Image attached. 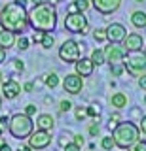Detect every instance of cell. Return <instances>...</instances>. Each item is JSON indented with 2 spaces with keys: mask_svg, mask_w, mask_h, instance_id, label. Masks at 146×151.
<instances>
[{
  "mask_svg": "<svg viewBox=\"0 0 146 151\" xmlns=\"http://www.w3.org/2000/svg\"><path fill=\"white\" fill-rule=\"evenodd\" d=\"M51 144V136L48 130H36L29 136V147L31 149H46Z\"/></svg>",
  "mask_w": 146,
  "mask_h": 151,
  "instance_id": "ba28073f",
  "label": "cell"
},
{
  "mask_svg": "<svg viewBox=\"0 0 146 151\" xmlns=\"http://www.w3.org/2000/svg\"><path fill=\"white\" fill-rule=\"evenodd\" d=\"M123 72V66H118V64H112V74L114 76H120Z\"/></svg>",
  "mask_w": 146,
  "mask_h": 151,
  "instance_id": "4dcf8cb0",
  "label": "cell"
},
{
  "mask_svg": "<svg viewBox=\"0 0 146 151\" xmlns=\"http://www.w3.org/2000/svg\"><path fill=\"white\" fill-rule=\"evenodd\" d=\"M42 2H44V0H32V4H34V6H36V4H42Z\"/></svg>",
  "mask_w": 146,
  "mask_h": 151,
  "instance_id": "bcb514c9",
  "label": "cell"
},
{
  "mask_svg": "<svg viewBox=\"0 0 146 151\" xmlns=\"http://www.w3.org/2000/svg\"><path fill=\"white\" fill-rule=\"evenodd\" d=\"M0 27L13 34H23L29 27V12L19 0H12L0 9Z\"/></svg>",
  "mask_w": 146,
  "mask_h": 151,
  "instance_id": "6da1fadb",
  "label": "cell"
},
{
  "mask_svg": "<svg viewBox=\"0 0 146 151\" xmlns=\"http://www.w3.org/2000/svg\"><path fill=\"white\" fill-rule=\"evenodd\" d=\"M93 38H95V42H105L106 40V30L105 28H97V30L93 32Z\"/></svg>",
  "mask_w": 146,
  "mask_h": 151,
  "instance_id": "d4e9b609",
  "label": "cell"
},
{
  "mask_svg": "<svg viewBox=\"0 0 146 151\" xmlns=\"http://www.w3.org/2000/svg\"><path fill=\"white\" fill-rule=\"evenodd\" d=\"M19 151H32V149L29 147V145H25V147H19Z\"/></svg>",
  "mask_w": 146,
  "mask_h": 151,
  "instance_id": "f6af8a7d",
  "label": "cell"
},
{
  "mask_svg": "<svg viewBox=\"0 0 146 151\" xmlns=\"http://www.w3.org/2000/svg\"><path fill=\"white\" fill-rule=\"evenodd\" d=\"M101 145H102V149H106V151H110L112 147H114V140H112V136H105L101 142Z\"/></svg>",
  "mask_w": 146,
  "mask_h": 151,
  "instance_id": "cb8c5ba5",
  "label": "cell"
},
{
  "mask_svg": "<svg viewBox=\"0 0 146 151\" xmlns=\"http://www.w3.org/2000/svg\"><path fill=\"white\" fill-rule=\"evenodd\" d=\"M53 117L51 115H48V113H44V115H40L38 119H36V127H38V130H51L53 129Z\"/></svg>",
  "mask_w": 146,
  "mask_h": 151,
  "instance_id": "e0dca14e",
  "label": "cell"
},
{
  "mask_svg": "<svg viewBox=\"0 0 146 151\" xmlns=\"http://www.w3.org/2000/svg\"><path fill=\"white\" fill-rule=\"evenodd\" d=\"M12 45H15V34L10 30H0V47L2 49H10Z\"/></svg>",
  "mask_w": 146,
  "mask_h": 151,
  "instance_id": "2e32d148",
  "label": "cell"
},
{
  "mask_svg": "<svg viewBox=\"0 0 146 151\" xmlns=\"http://www.w3.org/2000/svg\"><path fill=\"white\" fill-rule=\"evenodd\" d=\"M29 25L34 30H40V32L55 30V27H57V12H55V6L49 2L36 4L29 12Z\"/></svg>",
  "mask_w": 146,
  "mask_h": 151,
  "instance_id": "7a4b0ae2",
  "label": "cell"
},
{
  "mask_svg": "<svg viewBox=\"0 0 146 151\" xmlns=\"http://www.w3.org/2000/svg\"><path fill=\"white\" fill-rule=\"evenodd\" d=\"M57 83H59V78H57L55 74L46 76V85H48L49 89H55V87H57Z\"/></svg>",
  "mask_w": 146,
  "mask_h": 151,
  "instance_id": "7402d4cb",
  "label": "cell"
},
{
  "mask_svg": "<svg viewBox=\"0 0 146 151\" xmlns=\"http://www.w3.org/2000/svg\"><path fill=\"white\" fill-rule=\"evenodd\" d=\"M76 12H78V9H76V6H74V2H72L68 6V13H76Z\"/></svg>",
  "mask_w": 146,
  "mask_h": 151,
  "instance_id": "ee69618b",
  "label": "cell"
},
{
  "mask_svg": "<svg viewBox=\"0 0 146 151\" xmlns=\"http://www.w3.org/2000/svg\"><path fill=\"white\" fill-rule=\"evenodd\" d=\"M25 115H29V117L36 115V106H32V104H29V106H27V110H25Z\"/></svg>",
  "mask_w": 146,
  "mask_h": 151,
  "instance_id": "83f0119b",
  "label": "cell"
},
{
  "mask_svg": "<svg viewBox=\"0 0 146 151\" xmlns=\"http://www.w3.org/2000/svg\"><path fill=\"white\" fill-rule=\"evenodd\" d=\"M84 87V81H82V76L78 74H68L67 78L63 79V89L70 94H78Z\"/></svg>",
  "mask_w": 146,
  "mask_h": 151,
  "instance_id": "30bf717a",
  "label": "cell"
},
{
  "mask_svg": "<svg viewBox=\"0 0 146 151\" xmlns=\"http://www.w3.org/2000/svg\"><path fill=\"white\" fill-rule=\"evenodd\" d=\"M0 134H2V127H0Z\"/></svg>",
  "mask_w": 146,
  "mask_h": 151,
  "instance_id": "816d5d0a",
  "label": "cell"
},
{
  "mask_svg": "<svg viewBox=\"0 0 146 151\" xmlns=\"http://www.w3.org/2000/svg\"><path fill=\"white\" fill-rule=\"evenodd\" d=\"M8 130L13 138L23 140V138H29L31 132H32V119L25 113H15L10 121H8Z\"/></svg>",
  "mask_w": 146,
  "mask_h": 151,
  "instance_id": "277c9868",
  "label": "cell"
},
{
  "mask_svg": "<svg viewBox=\"0 0 146 151\" xmlns=\"http://www.w3.org/2000/svg\"><path fill=\"white\" fill-rule=\"evenodd\" d=\"M140 130H142L144 134H146V115L142 117V119H140Z\"/></svg>",
  "mask_w": 146,
  "mask_h": 151,
  "instance_id": "f35d334b",
  "label": "cell"
},
{
  "mask_svg": "<svg viewBox=\"0 0 146 151\" xmlns=\"http://www.w3.org/2000/svg\"><path fill=\"white\" fill-rule=\"evenodd\" d=\"M123 68L129 72L131 76H142L146 74V53H139V51H133L129 57H127Z\"/></svg>",
  "mask_w": 146,
  "mask_h": 151,
  "instance_id": "8992f818",
  "label": "cell"
},
{
  "mask_svg": "<svg viewBox=\"0 0 146 151\" xmlns=\"http://www.w3.org/2000/svg\"><path fill=\"white\" fill-rule=\"evenodd\" d=\"M2 94L8 100H13V98H17L21 94V85L15 79H8V81L2 83Z\"/></svg>",
  "mask_w": 146,
  "mask_h": 151,
  "instance_id": "4fadbf2b",
  "label": "cell"
},
{
  "mask_svg": "<svg viewBox=\"0 0 146 151\" xmlns=\"http://www.w3.org/2000/svg\"><path fill=\"white\" fill-rule=\"evenodd\" d=\"M89 59H91V63L93 64H97V66H101V64H105L106 63V59H105V51L102 49H95L91 53V57H89Z\"/></svg>",
  "mask_w": 146,
  "mask_h": 151,
  "instance_id": "ffe728a7",
  "label": "cell"
},
{
  "mask_svg": "<svg viewBox=\"0 0 146 151\" xmlns=\"http://www.w3.org/2000/svg\"><path fill=\"white\" fill-rule=\"evenodd\" d=\"M0 108H2V98H0Z\"/></svg>",
  "mask_w": 146,
  "mask_h": 151,
  "instance_id": "f907efd6",
  "label": "cell"
},
{
  "mask_svg": "<svg viewBox=\"0 0 146 151\" xmlns=\"http://www.w3.org/2000/svg\"><path fill=\"white\" fill-rule=\"evenodd\" d=\"M65 151H80V145H76L74 142H72V144H67V145H65Z\"/></svg>",
  "mask_w": 146,
  "mask_h": 151,
  "instance_id": "f546056e",
  "label": "cell"
},
{
  "mask_svg": "<svg viewBox=\"0 0 146 151\" xmlns=\"http://www.w3.org/2000/svg\"><path fill=\"white\" fill-rule=\"evenodd\" d=\"M74 6H76L78 12H86V9L89 8V2L87 0H74Z\"/></svg>",
  "mask_w": 146,
  "mask_h": 151,
  "instance_id": "484cf974",
  "label": "cell"
},
{
  "mask_svg": "<svg viewBox=\"0 0 146 151\" xmlns=\"http://www.w3.org/2000/svg\"><path fill=\"white\" fill-rule=\"evenodd\" d=\"M121 42H123L125 53H127V51H129V53H133V51H140V49H142V45H144L142 36L137 34V32H133V34H127Z\"/></svg>",
  "mask_w": 146,
  "mask_h": 151,
  "instance_id": "7c38bea8",
  "label": "cell"
},
{
  "mask_svg": "<svg viewBox=\"0 0 146 151\" xmlns=\"http://www.w3.org/2000/svg\"><path fill=\"white\" fill-rule=\"evenodd\" d=\"M65 30L74 32V34H86L89 30V23L84 12H76V13H68L65 17Z\"/></svg>",
  "mask_w": 146,
  "mask_h": 151,
  "instance_id": "5b68a950",
  "label": "cell"
},
{
  "mask_svg": "<svg viewBox=\"0 0 146 151\" xmlns=\"http://www.w3.org/2000/svg\"><path fill=\"white\" fill-rule=\"evenodd\" d=\"M4 60H6V49H2V47H0V64H2Z\"/></svg>",
  "mask_w": 146,
  "mask_h": 151,
  "instance_id": "60d3db41",
  "label": "cell"
},
{
  "mask_svg": "<svg viewBox=\"0 0 146 151\" xmlns=\"http://www.w3.org/2000/svg\"><path fill=\"white\" fill-rule=\"evenodd\" d=\"M135 2H144V0H135Z\"/></svg>",
  "mask_w": 146,
  "mask_h": 151,
  "instance_id": "681fc988",
  "label": "cell"
},
{
  "mask_svg": "<svg viewBox=\"0 0 146 151\" xmlns=\"http://www.w3.org/2000/svg\"><path fill=\"white\" fill-rule=\"evenodd\" d=\"M23 89H25V91H27V93H31V91H32V89H34V85H32V83L29 81V83H25V85H23Z\"/></svg>",
  "mask_w": 146,
  "mask_h": 151,
  "instance_id": "ab89813d",
  "label": "cell"
},
{
  "mask_svg": "<svg viewBox=\"0 0 146 151\" xmlns=\"http://www.w3.org/2000/svg\"><path fill=\"white\" fill-rule=\"evenodd\" d=\"M8 121H10V117H8V115H2V117H0V127L8 125Z\"/></svg>",
  "mask_w": 146,
  "mask_h": 151,
  "instance_id": "74e56055",
  "label": "cell"
},
{
  "mask_svg": "<svg viewBox=\"0 0 146 151\" xmlns=\"http://www.w3.org/2000/svg\"><path fill=\"white\" fill-rule=\"evenodd\" d=\"M133 151H146V142H135Z\"/></svg>",
  "mask_w": 146,
  "mask_h": 151,
  "instance_id": "4316f807",
  "label": "cell"
},
{
  "mask_svg": "<svg viewBox=\"0 0 146 151\" xmlns=\"http://www.w3.org/2000/svg\"><path fill=\"white\" fill-rule=\"evenodd\" d=\"M2 79H4V74H2V70H0V83H2Z\"/></svg>",
  "mask_w": 146,
  "mask_h": 151,
  "instance_id": "7dc6e473",
  "label": "cell"
},
{
  "mask_svg": "<svg viewBox=\"0 0 146 151\" xmlns=\"http://www.w3.org/2000/svg\"><path fill=\"white\" fill-rule=\"evenodd\" d=\"M139 87L142 89V91H146V74L139 76Z\"/></svg>",
  "mask_w": 146,
  "mask_h": 151,
  "instance_id": "f1b7e54d",
  "label": "cell"
},
{
  "mask_svg": "<svg viewBox=\"0 0 146 151\" xmlns=\"http://www.w3.org/2000/svg\"><path fill=\"white\" fill-rule=\"evenodd\" d=\"M112 140H114V145H118V147H121V149L131 147L135 142H139V127L133 125V123H129V121L120 123V125L114 127Z\"/></svg>",
  "mask_w": 146,
  "mask_h": 151,
  "instance_id": "3957f363",
  "label": "cell"
},
{
  "mask_svg": "<svg viewBox=\"0 0 146 151\" xmlns=\"http://www.w3.org/2000/svg\"><path fill=\"white\" fill-rule=\"evenodd\" d=\"M123 57H125V49H123V47L114 45V44H112V45H106V49H105V59L110 60L112 64L123 60Z\"/></svg>",
  "mask_w": 146,
  "mask_h": 151,
  "instance_id": "5bb4252c",
  "label": "cell"
},
{
  "mask_svg": "<svg viewBox=\"0 0 146 151\" xmlns=\"http://www.w3.org/2000/svg\"><path fill=\"white\" fill-rule=\"evenodd\" d=\"M70 108H72V104H70L68 100H63V102H61V111H68Z\"/></svg>",
  "mask_w": 146,
  "mask_h": 151,
  "instance_id": "d6a6232c",
  "label": "cell"
},
{
  "mask_svg": "<svg viewBox=\"0 0 146 151\" xmlns=\"http://www.w3.org/2000/svg\"><path fill=\"white\" fill-rule=\"evenodd\" d=\"M15 45H17V47H19V49H21V51H25V49H27V47H29V38H25V36H23V34H21V36H19V38H17V40H15Z\"/></svg>",
  "mask_w": 146,
  "mask_h": 151,
  "instance_id": "603a6c76",
  "label": "cell"
},
{
  "mask_svg": "<svg viewBox=\"0 0 146 151\" xmlns=\"http://www.w3.org/2000/svg\"><path fill=\"white\" fill-rule=\"evenodd\" d=\"M131 23H133V27H137V28H144L146 27V13L144 12H133Z\"/></svg>",
  "mask_w": 146,
  "mask_h": 151,
  "instance_id": "ac0fdd59",
  "label": "cell"
},
{
  "mask_svg": "<svg viewBox=\"0 0 146 151\" xmlns=\"http://www.w3.org/2000/svg\"><path fill=\"white\" fill-rule=\"evenodd\" d=\"M0 151H12V147H10L8 144H4V142H2V144H0Z\"/></svg>",
  "mask_w": 146,
  "mask_h": 151,
  "instance_id": "7bdbcfd3",
  "label": "cell"
},
{
  "mask_svg": "<svg viewBox=\"0 0 146 151\" xmlns=\"http://www.w3.org/2000/svg\"><path fill=\"white\" fill-rule=\"evenodd\" d=\"M86 113H87V115H89V117H95V115H97V110H95V108H93V106H89Z\"/></svg>",
  "mask_w": 146,
  "mask_h": 151,
  "instance_id": "8d00e7d4",
  "label": "cell"
},
{
  "mask_svg": "<svg viewBox=\"0 0 146 151\" xmlns=\"http://www.w3.org/2000/svg\"><path fill=\"white\" fill-rule=\"evenodd\" d=\"M42 36H44V32L36 30V32H34V36H32V42H40V40H42Z\"/></svg>",
  "mask_w": 146,
  "mask_h": 151,
  "instance_id": "e575fe53",
  "label": "cell"
},
{
  "mask_svg": "<svg viewBox=\"0 0 146 151\" xmlns=\"http://www.w3.org/2000/svg\"><path fill=\"white\" fill-rule=\"evenodd\" d=\"M74 144H76V145H82L84 144V136L82 134H76V136H74Z\"/></svg>",
  "mask_w": 146,
  "mask_h": 151,
  "instance_id": "d590c367",
  "label": "cell"
},
{
  "mask_svg": "<svg viewBox=\"0 0 146 151\" xmlns=\"http://www.w3.org/2000/svg\"><path fill=\"white\" fill-rule=\"evenodd\" d=\"M89 132H91L93 136H95V134H99V127H97V125H91V127H89Z\"/></svg>",
  "mask_w": 146,
  "mask_h": 151,
  "instance_id": "b9f144b4",
  "label": "cell"
},
{
  "mask_svg": "<svg viewBox=\"0 0 146 151\" xmlns=\"http://www.w3.org/2000/svg\"><path fill=\"white\" fill-rule=\"evenodd\" d=\"M121 0H93V8L102 15H110L120 8Z\"/></svg>",
  "mask_w": 146,
  "mask_h": 151,
  "instance_id": "8fae6325",
  "label": "cell"
},
{
  "mask_svg": "<svg viewBox=\"0 0 146 151\" xmlns=\"http://www.w3.org/2000/svg\"><path fill=\"white\" fill-rule=\"evenodd\" d=\"M40 44H42V47H46V49H51V47H53V44H55L53 34H51V32H44V36H42V40H40Z\"/></svg>",
  "mask_w": 146,
  "mask_h": 151,
  "instance_id": "44dd1931",
  "label": "cell"
},
{
  "mask_svg": "<svg viewBox=\"0 0 146 151\" xmlns=\"http://www.w3.org/2000/svg\"><path fill=\"white\" fill-rule=\"evenodd\" d=\"M86 115H87L86 110H82V108H78V110H76V119H86Z\"/></svg>",
  "mask_w": 146,
  "mask_h": 151,
  "instance_id": "836d02e7",
  "label": "cell"
},
{
  "mask_svg": "<svg viewBox=\"0 0 146 151\" xmlns=\"http://www.w3.org/2000/svg\"><path fill=\"white\" fill-rule=\"evenodd\" d=\"M105 30H106V40L110 42V44H120V42L127 36L125 27L120 25V23H112V25H108Z\"/></svg>",
  "mask_w": 146,
  "mask_h": 151,
  "instance_id": "9c48e42d",
  "label": "cell"
},
{
  "mask_svg": "<svg viewBox=\"0 0 146 151\" xmlns=\"http://www.w3.org/2000/svg\"><path fill=\"white\" fill-rule=\"evenodd\" d=\"M48 2H49V4H57L59 0H48Z\"/></svg>",
  "mask_w": 146,
  "mask_h": 151,
  "instance_id": "c3c4849f",
  "label": "cell"
},
{
  "mask_svg": "<svg viewBox=\"0 0 146 151\" xmlns=\"http://www.w3.org/2000/svg\"><path fill=\"white\" fill-rule=\"evenodd\" d=\"M93 68H95V64L91 63V59H78L76 60V74L82 76V78L91 76L93 74Z\"/></svg>",
  "mask_w": 146,
  "mask_h": 151,
  "instance_id": "9a60e30c",
  "label": "cell"
},
{
  "mask_svg": "<svg viewBox=\"0 0 146 151\" xmlns=\"http://www.w3.org/2000/svg\"><path fill=\"white\" fill-rule=\"evenodd\" d=\"M59 59L63 63H76L80 59V44L74 40L63 42V45L59 47Z\"/></svg>",
  "mask_w": 146,
  "mask_h": 151,
  "instance_id": "52a82bcc",
  "label": "cell"
},
{
  "mask_svg": "<svg viewBox=\"0 0 146 151\" xmlns=\"http://www.w3.org/2000/svg\"><path fill=\"white\" fill-rule=\"evenodd\" d=\"M13 68H15V70H19V72H23V68H25V64H23L21 60L13 59Z\"/></svg>",
  "mask_w": 146,
  "mask_h": 151,
  "instance_id": "1f68e13d",
  "label": "cell"
},
{
  "mask_svg": "<svg viewBox=\"0 0 146 151\" xmlns=\"http://www.w3.org/2000/svg\"><path fill=\"white\" fill-rule=\"evenodd\" d=\"M112 106L114 108H118V110H120V108H125L127 106V96L123 93H116V94H112Z\"/></svg>",
  "mask_w": 146,
  "mask_h": 151,
  "instance_id": "d6986e66",
  "label": "cell"
}]
</instances>
